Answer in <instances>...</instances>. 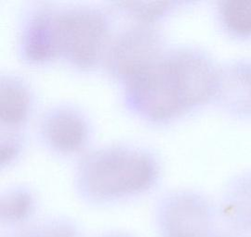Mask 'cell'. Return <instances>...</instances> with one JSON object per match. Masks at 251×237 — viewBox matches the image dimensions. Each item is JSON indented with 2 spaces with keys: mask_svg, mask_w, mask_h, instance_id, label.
I'll return each mask as SVG.
<instances>
[{
  "mask_svg": "<svg viewBox=\"0 0 251 237\" xmlns=\"http://www.w3.org/2000/svg\"><path fill=\"white\" fill-rule=\"evenodd\" d=\"M208 222L205 203L192 194H179L171 198L163 215L166 237H204Z\"/></svg>",
  "mask_w": 251,
  "mask_h": 237,
  "instance_id": "6",
  "label": "cell"
},
{
  "mask_svg": "<svg viewBox=\"0 0 251 237\" xmlns=\"http://www.w3.org/2000/svg\"><path fill=\"white\" fill-rule=\"evenodd\" d=\"M161 54L159 35L143 22L117 36L107 51L106 62L114 75L126 81Z\"/></svg>",
  "mask_w": 251,
  "mask_h": 237,
  "instance_id": "4",
  "label": "cell"
},
{
  "mask_svg": "<svg viewBox=\"0 0 251 237\" xmlns=\"http://www.w3.org/2000/svg\"><path fill=\"white\" fill-rule=\"evenodd\" d=\"M21 44L30 62H47L61 56L59 10L50 6L36 9L27 21Z\"/></svg>",
  "mask_w": 251,
  "mask_h": 237,
  "instance_id": "5",
  "label": "cell"
},
{
  "mask_svg": "<svg viewBox=\"0 0 251 237\" xmlns=\"http://www.w3.org/2000/svg\"><path fill=\"white\" fill-rule=\"evenodd\" d=\"M21 140L17 135L13 132H2L1 135V147H0V156L1 164H8L13 160L20 152Z\"/></svg>",
  "mask_w": 251,
  "mask_h": 237,
  "instance_id": "13",
  "label": "cell"
},
{
  "mask_svg": "<svg viewBox=\"0 0 251 237\" xmlns=\"http://www.w3.org/2000/svg\"><path fill=\"white\" fill-rule=\"evenodd\" d=\"M19 237H75V233L71 226L57 223L29 231Z\"/></svg>",
  "mask_w": 251,
  "mask_h": 237,
  "instance_id": "14",
  "label": "cell"
},
{
  "mask_svg": "<svg viewBox=\"0 0 251 237\" xmlns=\"http://www.w3.org/2000/svg\"><path fill=\"white\" fill-rule=\"evenodd\" d=\"M157 173L154 159L139 149L110 146L85 158L79 169L83 193L95 200H109L142 192Z\"/></svg>",
  "mask_w": 251,
  "mask_h": 237,
  "instance_id": "2",
  "label": "cell"
},
{
  "mask_svg": "<svg viewBox=\"0 0 251 237\" xmlns=\"http://www.w3.org/2000/svg\"><path fill=\"white\" fill-rule=\"evenodd\" d=\"M33 209L34 198L25 189H15L1 197V219L7 223L25 220Z\"/></svg>",
  "mask_w": 251,
  "mask_h": 237,
  "instance_id": "11",
  "label": "cell"
},
{
  "mask_svg": "<svg viewBox=\"0 0 251 237\" xmlns=\"http://www.w3.org/2000/svg\"><path fill=\"white\" fill-rule=\"evenodd\" d=\"M31 106L26 85L15 76L5 75L0 82V119L2 126L15 127L25 121Z\"/></svg>",
  "mask_w": 251,
  "mask_h": 237,
  "instance_id": "8",
  "label": "cell"
},
{
  "mask_svg": "<svg viewBox=\"0 0 251 237\" xmlns=\"http://www.w3.org/2000/svg\"><path fill=\"white\" fill-rule=\"evenodd\" d=\"M43 135L51 148L61 152L80 150L88 140V124L84 117L70 108H58L46 115Z\"/></svg>",
  "mask_w": 251,
  "mask_h": 237,
  "instance_id": "7",
  "label": "cell"
},
{
  "mask_svg": "<svg viewBox=\"0 0 251 237\" xmlns=\"http://www.w3.org/2000/svg\"></svg>",
  "mask_w": 251,
  "mask_h": 237,
  "instance_id": "15",
  "label": "cell"
},
{
  "mask_svg": "<svg viewBox=\"0 0 251 237\" xmlns=\"http://www.w3.org/2000/svg\"><path fill=\"white\" fill-rule=\"evenodd\" d=\"M125 82L132 109L150 120L165 121L217 94L220 72L205 54L181 48L162 53Z\"/></svg>",
  "mask_w": 251,
  "mask_h": 237,
  "instance_id": "1",
  "label": "cell"
},
{
  "mask_svg": "<svg viewBox=\"0 0 251 237\" xmlns=\"http://www.w3.org/2000/svg\"><path fill=\"white\" fill-rule=\"evenodd\" d=\"M222 20L234 35H251V0H226L221 5Z\"/></svg>",
  "mask_w": 251,
  "mask_h": 237,
  "instance_id": "10",
  "label": "cell"
},
{
  "mask_svg": "<svg viewBox=\"0 0 251 237\" xmlns=\"http://www.w3.org/2000/svg\"><path fill=\"white\" fill-rule=\"evenodd\" d=\"M225 103L242 113L251 112V65L232 67L220 73L218 93Z\"/></svg>",
  "mask_w": 251,
  "mask_h": 237,
  "instance_id": "9",
  "label": "cell"
},
{
  "mask_svg": "<svg viewBox=\"0 0 251 237\" xmlns=\"http://www.w3.org/2000/svg\"><path fill=\"white\" fill-rule=\"evenodd\" d=\"M61 55L81 68L100 61L108 44V22L99 9L75 6L59 10Z\"/></svg>",
  "mask_w": 251,
  "mask_h": 237,
  "instance_id": "3",
  "label": "cell"
},
{
  "mask_svg": "<svg viewBox=\"0 0 251 237\" xmlns=\"http://www.w3.org/2000/svg\"><path fill=\"white\" fill-rule=\"evenodd\" d=\"M119 4L146 23L161 16L171 6L169 1H122Z\"/></svg>",
  "mask_w": 251,
  "mask_h": 237,
  "instance_id": "12",
  "label": "cell"
}]
</instances>
